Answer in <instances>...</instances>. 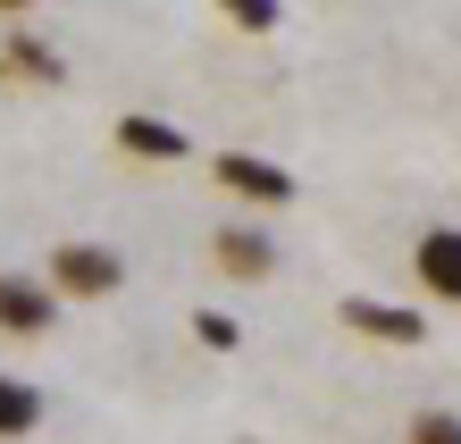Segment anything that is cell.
<instances>
[{
    "instance_id": "3",
    "label": "cell",
    "mask_w": 461,
    "mask_h": 444,
    "mask_svg": "<svg viewBox=\"0 0 461 444\" xmlns=\"http://www.w3.org/2000/svg\"><path fill=\"white\" fill-rule=\"evenodd\" d=\"M50 319H59V294L25 268H0V336H50Z\"/></svg>"
},
{
    "instance_id": "2",
    "label": "cell",
    "mask_w": 461,
    "mask_h": 444,
    "mask_svg": "<svg viewBox=\"0 0 461 444\" xmlns=\"http://www.w3.org/2000/svg\"><path fill=\"white\" fill-rule=\"evenodd\" d=\"M210 177H219L235 202H260V210H285L294 202V177L277 168V159H260V151H219V159H210Z\"/></svg>"
},
{
    "instance_id": "10",
    "label": "cell",
    "mask_w": 461,
    "mask_h": 444,
    "mask_svg": "<svg viewBox=\"0 0 461 444\" xmlns=\"http://www.w3.org/2000/svg\"><path fill=\"white\" fill-rule=\"evenodd\" d=\"M402 436H411V444H461V411H437V403H428V411H411V428H402Z\"/></svg>"
},
{
    "instance_id": "9",
    "label": "cell",
    "mask_w": 461,
    "mask_h": 444,
    "mask_svg": "<svg viewBox=\"0 0 461 444\" xmlns=\"http://www.w3.org/2000/svg\"><path fill=\"white\" fill-rule=\"evenodd\" d=\"M0 68L25 76V85H59V50H50L42 34H9L0 42Z\"/></svg>"
},
{
    "instance_id": "7",
    "label": "cell",
    "mask_w": 461,
    "mask_h": 444,
    "mask_svg": "<svg viewBox=\"0 0 461 444\" xmlns=\"http://www.w3.org/2000/svg\"><path fill=\"white\" fill-rule=\"evenodd\" d=\"M210 260H219L227 276H243V285H260V276L277 268V243H268L260 227H219L210 235Z\"/></svg>"
},
{
    "instance_id": "11",
    "label": "cell",
    "mask_w": 461,
    "mask_h": 444,
    "mask_svg": "<svg viewBox=\"0 0 461 444\" xmlns=\"http://www.w3.org/2000/svg\"><path fill=\"white\" fill-rule=\"evenodd\" d=\"M227 25H235V34H277L285 9H277V0H227Z\"/></svg>"
},
{
    "instance_id": "5",
    "label": "cell",
    "mask_w": 461,
    "mask_h": 444,
    "mask_svg": "<svg viewBox=\"0 0 461 444\" xmlns=\"http://www.w3.org/2000/svg\"><path fill=\"white\" fill-rule=\"evenodd\" d=\"M336 311H344L352 336H377V344H420V336H428V319H420V311H402V302H377V294H352V302H336Z\"/></svg>"
},
{
    "instance_id": "1",
    "label": "cell",
    "mask_w": 461,
    "mask_h": 444,
    "mask_svg": "<svg viewBox=\"0 0 461 444\" xmlns=\"http://www.w3.org/2000/svg\"><path fill=\"white\" fill-rule=\"evenodd\" d=\"M59 302H110L126 285V260L110 243H50V276H42Z\"/></svg>"
},
{
    "instance_id": "6",
    "label": "cell",
    "mask_w": 461,
    "mask_h": 444,
    "mask_svg": "<svg viewBox=\"0 0 461 444\" xmlns=\"http://www.w3.org/2000/svg\"><path fill=\"white\" fill-rule=\"evenodd\" d=\"M118 151L126 159H185V151H194V134L168 126V118H151V109H126V118H118Z\"/></svg>"
},
{
    "instance_id": "4",
    "label": "cell",
    "mask_w": 461,
    "mask_h": 444,
    "mask_svg": "<svg viewBox=\"0 0 461 444\" xmlns=\"http://www.w3.org/2000/svg\"><path fill=\"white\" fill-rule=\"evenodd\" d=\"M411 268H420L428 302H461V227H428L411 243Z\"/></svg>"
},
{
    "instance_id": "12",
    "label": "cell",
    "mask_w": 461,
    "mask_h": 444,
    "mask_svg": "<svg viewBox=\"0 0 461 444\" xmlns=\"http://www.w3.org/2000/svg\"><path fill=\"white\" fill-rule=\"evenodd\" d=\"M194 336H202L210 352H235V344H243V327H235L227 311H202V319H194Z\"/></svg>"
},
{
    "instance_id": "8",
    "label": "cell",
    "mask_w": 461,
    "mask_h": 444,
    "mask_svg": "<svg viewBox=\"0 0 461 444\" xmlns=\"http://www.w3.org/2000/svg\"><path fill=\"white\" fill-rule=\"evenodd\" d=\"M34 428H42V385L17 377V369H0V444H17Z\"/></svg>"
}]
</instances>
